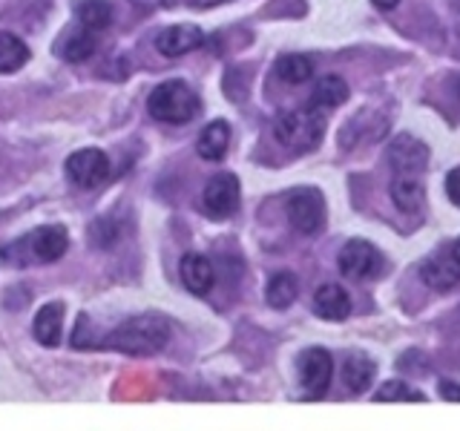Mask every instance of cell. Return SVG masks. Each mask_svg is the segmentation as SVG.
I'll return each mask as SVG.
<instances>
[{
  "instance_id": "2",
  "label": "cell",
  "mask_w": 460,
  "mask_h": 431,
  "mask_svg": "<svg viewBox=\"0 0 460 431\" xmlns=\"http://www.w3.org/2000/svg\"><path fill=\"white\" fill-rule=\"evenodd\" d=\"M69 248L66 230L61 224H43L38 230H32L29 236L4 244L0 256L6 259L9 265H29V262H58Z\"/></svg>"
},
{
  "instance_id": "18",
  "label": "cell",
  "mask_w": 460,
  "mask_h": 431,
  "mask_svg": "<svg viewBox=\"0 0 460 431\" xmlns=\"http://www.w3.org/2000/svg\"><path fill=\"white\" fill-rule=\"evenodd\" d=\"M420 279L431 287V291H452V287L460 282L457 279V270L452 268L449 256H435V259H426L420 265Z\"/></svg>"
},
{
  "instance_id": "4",
  "label": "cell",
  "mask_w": 460,
  "mask_h": 431,
  "mask_svg": "<svg viewBox=\"0 0 460 431\" xmlns=\"http://www.w3.org/2000/svg\"><path fill=\"white\" fill-rule=\"evenodd\" d=\"M199 95L184 81H164L150 92L147 110L155 121L164 124H187L199 115Z\"/></svg>"
},
{
  "instance_id": "25",
  "label": "cell",
  "mask_w": 460,
  "mask_h": 431,
  "mask_svg": "<svg viewBox=\"0 0 460 431\" xmlns=\"http://www.w3.org/2000/svg\"><path fill=\"white\" fill-rule=\"evenodd\" d=\"M377 402H423L426 397L417 391V388H411L409 383L402 380H392V383H383L377 397H374Z\"/></svg>"
},
{
  "instance_id": "27",
  "label": "cell",
  "mask_w": 460,
  "mask_h": 431,
  "mask_svg": "<svg viewBox=\"0 0 460 431\" xmlns=\"http://www.w3.org/2000/svg\"><path fill=\"white\" fill-rule=\"evenodd\" d=\"M438 391H440V397H443V400L460 402V383H455V380H443V383L438 385Z\"/></svg>"
},
{
  "instance_id": "16",
  "label": "cell",
  "mask_w": 460,
  "mask_h": 431,
  "mask_svg": "<svg viewBox=\"0 0 460 431\" xmlns=\"http://www.w3.org/2000/svg\"><path fill=\"white\" fill-rule=\"evenodd\" d=\"M230 144V127L225 121H213L201 129V136L196 141V150L205 162H222Z\"/></svg>"
},
{
  "instance_id": "26",
  "label": "cell",
  "mask_w": 460,
  "mask_h": 431,
  "mask_svg": "<svg viewBox=\"0 0 460 431\" xmlns=\"http://www.w3.org/2000/svg\"><path fill=\"white\" fill-rule=\"evenodd\" d=\"M446 193H449V198L460 207V167L452 170L449 176H446Z\"/></svg>"
},
{
  "instance_id": "10",
  "label": "cell",
  "mask_w": 460,
  "mask_h": 431,
  "mask_svg": "<svg viewBox=\"0 0 460 431\" xmlns=\"http://www.w3.org/2000/svg\"><path fill=\"white\" fill-rule=\"evenodd\" d=\"M388 164H392L400 176H417L429 164V147L414 136H397L388 147Z\"/></svg>"
},
{
  "instance_id": "20",
  "label": "cell",
  "mask_w": 460,
  "mask_h": 431,
  "mask_svg": "<svg viewBox=\"0 0 460 431\" xmlns=\"http://www.w3.org/2000/svg\"><path fill=\"white\" fill-rule=\"evenodd\" d=\"M345 98H349V84H345L340 75H323V78H316V84H314L311 107L331 110V107H340Z\"/></svg>"
},
{
  "instance_id": "19",
  "label": "cell",
  "mask_w": 460,
  "mask_h": 431,
  "mask_svg": "<svg viewBox=\"0 0 460 431\" xmlns=\"http://www.w3.org/2000/svg\"><path fill=\"white\" fill-rule=\"evenodd\" d=\"M95 43H98V32H93V29H86L78 23L75 32H69L64 40H61V47H58V52H61L64 61L69 64H81L86 61L93 52H95Z\"/></svg>"
},
{
  "instance_id": "29",
  "label": "cell",
  "mask_w": 460,
  "mask_h": 431,
  "mask_svg": "<svg viewBox=\"0 0 460 431\" xmlns=\"http://www.w3.org/2000/svg\"><path fill=\"white\" fill-rule=\"evenodd\" d=\"M449 262H452V268L457 270V279H460V239H455L452 244H449Z\"/></svg>"
},
{
  "instance_id": "30",
  "label": "cell",
  "mask_w": 460,
  "mask_h": 431,
  "mask_svg": "<svg viewBox=\"0 0 460 431\" xmlns=\"http://www.w3.org/2000/svg\"><path fill=\"white\" fill-rule=\"evenodd\" d=\"M190 6H196V9H208V6H219V4H225V0H187Z\"/></svg>"
},
{
  "instance_id": "1",
  "label": "cell",
  "mask_w": 460,
  "mask_h": 431,
  "mask_svg": "<svg viewBox=\"0 0 460 431\" xmlns=\"http://www.w3.org/2000/svg\"><path fill=\"white\" fill-rule=\"evenodd\" d=\"M170 322L162 313H138L129 316L127 322L112 328L104 339H98V348L133 354V356H150L158 354L170 342Z\"/></svg>"
},
{
  "instance_id": "14",
  "label": "cell",
  "mask_w": 460,
  "mask_h": 431,
  "mask_svg": "<svg viewBox=\"0 0 460 431\" xmlns=\"http://www.w3.org/2000/svg\"><path fill=\"white\" fill-rule=\"evenodd\" d=\"M61 328H64V305L61 302H47L32 322V334L43 345V348H55L61 342Z\"/></svg>"
},
{
  "instance_id": "21",
  "label": "cell",
  "mask_w": 460,
  "mask_h": 431,
  "mask_svg": "<svg viewBox=\"0 0 460 431\" xmlns=\"http://www.w3.org/2000/svg\"><path fill=\"white\" fill-rule=\"evenodd\" d=\"M299 294V282L294 273H288V270H279V273H273L270 282H268V291H265V299H268V305L270 308H277V311H285V308H291L294 305V299Z\"/></svg>"
},
{
  "instance_id": "17",
  "label": "cell",
  "mask_w": 460,
  "mask_h": 431,
  "mask_svg": "<svg viewBox=\"0 0 460 431\" xmlns=\"http://www.w3.org/2000/svg\"><path fill=\"white\" fill-rule=\"evenodd\" d=\"M392 201L400 213H417L426 205V190L414 176H397L392 181Z\"/></svg>"
},
{
  "instance_id": "22",
  "label": "cell",
  "mask_w": 460,
  "mask_h": 431,
  "mask_svg": "<svg viewBox=\"0 0 460 431\" xmlns=\"http://www.w3.org/2000/svg\"><path fill=\"white\" fill-rule=\"evenodd\" d=\"M277 75H279V81H285V84H305L311 75H314V61L308 55H296V52H291V55H282L279 61H277Z\"/></svg>"
},
{
  "instance_id": "24",
  "label": "cell",
  "mask_w": 460,
  "mask_h": 431,
  "mask_svg": "<svg viewBox=\"0 0 460 431\" xmlns=\"http://www.w3.org/2000/svg\"><path fill=\"white\" fill-rule=\"evenodd\" d=\"M78 23L93 29V32H104L112 23V9L107 0H84L78 6Z\"/></svg>"
},
{
  "instance_id": "28",
  "label": "cell",
  "mask_w": 460,
  "mask_h": 431,
  "mask_svg": "<svg viewBox=\"0 0 460 431\" xmlns=\"http://www.w3.org/2000/svg\"><path fill=\"white\" fill-rule=\"evenodd\" d=\"M72 345H75V348H90V339H86V316L84 313L78 316V330L72 334Z\"/></svg>"
},
{
  "instance_id": "9",
  "label": "cell",
  "mask_w": 460,
  "mask_h": 431,
  "mask_svg": "<svg viewBox=\"0 0 460 431\" xmlns=\"http://www.w3.org/2000/svg\"><path fill=\"white\" fill-rule=\"evenodd\" d=\"M331 377H334V359H331L328 351L311 348L299 356V383L305 388V394H311L314 400L328 391Z\"/></svg>"
},
{
  "instance_id": "11",
  "label": "cell",
  "mask_w": 460,
  "mask_h": 431,
  "mask_svg": "<svg viewBox=\"0 0 460 431\" xmlns=\"http://www.w3.org/2000/svg\"><path fill=\"white\" fill-rule=\"evenodd\" d=\"M205 43V35H201L199 26L190 23H179V26H167L158 32L155 38V49L162 52L164 57H181L187 52L199 49Z\"/></svg>"
},
{
  "instance_id": "8",
  "label": "cell",
  "mask_w": 460,
  "mask_h": 431,
  "mask_svg": "<svg viewBox=\"0 0 460 431\" xmlns=\"http://www.w3.org/2000/svg\"><path fill=\"white\" fill-rule=\"evenodd\" d=\"M201 201H205V210L213 216V219H227V216H234L239 207V179L234 172H219V176H213L205 184Z\"/></svg>"
},
{
  "instance_id": "5",
  "label": "cell",
  "mask_w": 460,
  "mask_h": 431,
  "mask_svg": "<svg viewBox=\"0 0 460 431\" xmlns=\"http://www.w3.org/2000/svg\"><path fill=\"white\" fill-rule=\"evenodd\" d=\"M383 268H385L383 253L366 239L345 242V248L340 251V270H342L345 279H354V282L377 279L383 273Z\"/></svg>"
},
{
  "instance_id": "15",
  "label": "cell",
  "mask_w": 460,
  "mask_h": 431,
  "mask_svg": "<svg viewBox=\"0 0 460 431\" xmlns=\"http://www.w3.org/2000/svg\"><path fill=\"white\" fill-rule=\"evenodd\" d=\"M374 374H377V365L366 354H351L342 363V383L351 394H366L374 383Z\"/></svg>"
},
{
  "instance_id": "6",
  "label": "cell",
  "mask_w": 460,
  "mask_h": 431,
  "mask_svg": "<svg viewBox=\"0 0 460 431\" xmlns=\"http://www.w3.org/2000/svg\"><path fill=\"white\" fill-rule=\"evenodd\" d=\"M285 207H288V222L302 236H314L325 227V198L320 196V190L302 187V190L288 196Z\"/></svg>"
},
{
  "instance_id": "31",
  "label": "cell",
  "mask_w": 460,
  "mask_h": 431,
  "mask_svg": "<svg viewBox=\"0 0 460 431\" xmlns=\"http://www.w3.org/2000/svg\"><path fill=\"white\" fill-rule=\"evenodd\" d=\"M371 4H374V6H380V9H394V6L400 4V0H371Z\"/></svg>"
},
{
  "instance_id": "12",
  "label": "cell",
  "mask_w": 460,
  "mask_h": 431,
  "mask_svg": "<svg viewBox=\"0 0 460 431\" xmlns=\"http://www.w3.org/2000/svg\"><path fill=\"white\" fill-rule=\"evenodd\" d=\"M314 313L320 316V320H328V322H342L345 316L351 313V296L345 291L342 285L337 282H325L316 287L314 294Z\"/></svg>"
},
{
  "instance_id": "23",
  "label": "cell",
  "mask_w": 460,
  "mask_h": 431,
  "mask_svg": "<svg viewBox=\"0 0 460 431\" xmlns=\"http://www.w3.org/2000/svg\"><path fill=\"white\" fill-rule=\"evenodd\" d=\"M29 61V47L9 32L0 35V72H18Z\"/></svg>"
},
{
  "instance_id": "3",
  "label": "cell",
  "mask_w": 460,
  "mask_h": 431,
  "mask_svg": "<svg viewBox=\"0 0 460 431\" xmlns=\"http://www.w3.org/2000/svg\"><path fill=\"white\" fill-rule=\"evenodd\" d=\"M325 133V119L320 112L311 110H285L273 121V136L279 144H285L294 153H308L323 141Z\"/></svg>"
},
{
  "instance_id": "7",
  "label": "cell",
  "mask_w": 460,
  "mask_h": 431,
  "mask_svg": "<svg viewBox=\"0 0 460 431\" xmlns=\"http://www.w3.org/2000/svg\"><path fill=\"white\" fill-rule=\"evenodd\" d=\"M112 172V164L104 150H78L66 158V176L69 181L81 187V190H93V187H101Z\"/></svg>"
},
{
  "instance_id": "13",
  "label": "cell",
  "mask_w": 460,
  "mask_h": 431,
  "mask_svg": "<svg viewBox=\"0 0 460 431\" xmlns=\"http://www.w3.org/2000/svg\"><path fill=\"white\" fill-rule=\"evenodd\" d=\"M179 273H181L184 287H187L190 294H196V296L210 294V287H213V282H216L210 259H208V256H201V253H187V256L181 259V265H179Z\"/></svg>"
}]
</instances>
